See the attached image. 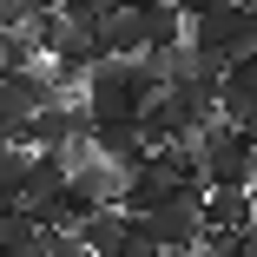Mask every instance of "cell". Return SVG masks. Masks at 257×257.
Instances as JSON below:
<instances>
[{
    "mask_svg": "<svg viewBox=\"0 0 257 257\" xmlns=\"http://www.w3.org/2000/svg\"><path fill=\"white\" fill-rule=\"evenodd\" d=\"M165 92L159 66H152L145 53H106L92 73H86V112L92 119H145V106Z\"/></svg>",
    "mask_w": 257,
    "mask_h": 257,
    "instance_id": "1",
    "label": "cell"
},
{
    "mask_svg": "<svg viewBox=\"0 0 257 257\" xmlns=\"http://www.w3.org/2000/svg\"><path fill=\"white\" fill-rule=\"evenodd\" d=\"M211 119H218V79H178V86H165L145 106V139L159 152L172 139H198Z\"/></svg>",
    "mask_w": 257,
    "mask_h": 257,
    "instance_id": "2",
    "label": "cell"
},
{
    "mask_svg": "<svg viewBox=\"0 0 257 257\" xmlns=\"http://www.w3.org/2000/svg\"><path fill=\"white\" fill-rule=\"evenodd\" d=\"M198 165H204V191H257V132L250 125H231L224 112L198 132Z\"/></svg>",
    "mask_w": 257,
    "mask_h": 257,
    "instance_id": "3",
    "label": "cell"
},
{
    "mask_svg": "<svg viewBox=\"0 0 257 257\" xmlns=\"http://www.w3.org/2000/svg\"><path fill=\"white\" fill-rule=\"evenodd\" d=\"M191 40L211 46V53L231 66V60L257 53V7H244V0H211L204 14H191Z\"/></svg>",
    "mask_w": 257,
    "mask_h": 257,
    "instance_id": "4",
    "label": "cell"
},
{
    "mask_svg": "<svg viewBox=\"0 0 257 257\" xmlns=\"http://www.w3.org/2000/svg\"><path fill=\"white\" fill-rule=\"evenodd\" d=\"M145 224H152V237H159V250L172 257V250H198L204 244V185H185V191H172V198H159L145 211Z\"/></svg>",
    "mask_w": 257,
    "mask_h": 257,
    "instance_id": "5",
    "label": "cell"
},
{
    "mask_svg": "<svg viewBox=\"0 0 257 257\" xmlns=\"http://www.w3.org/2000/svg\"><path fill=\"white\" fill-rule=\"evenodd\" d=\"M86 145L99 152V159H112L125 172H139L152 159V139H145V119H92L86 125Z\"/></svg>",
    "mask_w": 257,
    "mask_h": 257,
    "instance_id": "6",
    "label": "cell"
},
{
    "mask_svg": "<svg viewBox=\"0 0 257 257\" xmlns=\"http://www.w3.org/2000/svg\"><path fill=\"white\" fill-rule=\"evenodd\" d=\"M132 224H139V211H125V204H92L79 237L92 257H132Z\"/></svg>",
    "mask_w": 257,
    "mask_h": 257,
    "instance_id": "7",
    "label": "cell"
},
{
    "mask_svg": "<svg viewBox=\"0 0 257 257\" xmlns=\"http://www.w3.org/2000/svg\"><path fill=\"white\" fill-rule=\"evenodd\" d=\"M99 46H106V53H152V33H145V7H139V0L99 14Z\"/></svg>",
    "mask_w": 257,
    "mask_h": 257,
    "instance_id": "8",
    "label": "cell"
},
{
    "mask_svg": "<svg viewBox=\"0 0 257 257\" xmlns=\"http://www.w3.org/2000/svg\"><path fill=\"white\" fill-rule=\"evenodd\" d=\"M46 218L33 211V204H0V257H27L40 244Z\"/></svg>",
    "mask_w": 257,
    "mask_h": 257,
    "instance_id": "9",
    "label": "cell"
},
{
    "mask_svg": "<svg viewBox=\"0 0 257 257\" xmlns=\"http://www.w3.org/2000/svg\"><path fill=\"white\" fill-rule=\"evenodd\" d=\"M250 218H257V191L224 185V191H211V198H204V224H211V231H244Z\"/></svg>",
    "mask_w": 257,
    "mask_h": 257,
    "instance_id": "10",
    "label": "cell"
},
{
    "mask_svg": "<svg viewBox=\"0 0 257 257\" xmlns=\"http://www.w3.org/2000/svg\"><path fill=\"white\" fill-rule=\"evenodd\" d=\"M33 178V145H0V204H27Z\"/></svg>",
    "mask_w": 257,
    "mask_h": 257,
    "instance_id": "11",
    "label": "cell"
},
{
    "mask_svg": "<svg viewBox=\"0 0 257 257\" xmlns=\"http://www.w3.org/2000/svg\"><path fill=\"white\" fill-rule=\"evenodd\" d=\"M33 60H46L40 33H33V27H0V73H14V66H33Z\"/></svg>",
    "mask_w": 257,
    "mask_h": 257,
    "instance_id": "12",
    "label": "cell"
},
{
    "mask_svg": "<svg viewBox=\"0 0 257 257\" xmlns=\"http://www.w3.org/2000/svg\"><path fill=\"white\" fill-rule=\"evenodd\" d=\"M60 14H73V20H99L106 7H125V0H53Z\"/></svg>",
    "mask_w": 257,
    "mask_h": 257,
    "instance_id": "13",
    "label": "cell"
},
{
    "mask_svg": "<svg viewBox=\"0 0 257 257\" xmlns=\"http://www.w3.org/2000/svg\"><path fill=\"white\" fill-rule=\"evenodd\" d=\"M237 250H244V257H257V218H250V224L237 231Z\"/></svg>",
    "mask_w": 257,
    "mask_h": 257,
    "instance_id": "14",
    "label": "cell"
},
{
    "mask_svg": "<svg viewBox=\"0 0 257 257\" xmlns=\"http://www.w3.org/2000/svg\"><path fill=\"white\" fill-rule=\"evenodd\" d=\"M244 7H257V0H244Z\"/></svg>",
    "mask_w": 257,
    "mask_h": 257,
    "instance_id": "15",
    "label": "cell"
}]
</instances>
